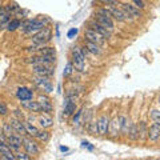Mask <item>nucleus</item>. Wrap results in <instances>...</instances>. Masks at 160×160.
I'll return each mask as SVG.
<instances>
[{
	"instance_id": "obj_1",
	"label": "nucleus",
	"mask_w": 160,
	"mask_h": 160,
	"mask_svg": "<svg viewBox=\"0 0 160 160\" xmlns=\"http://www.w3.org/2000/svg\"><path fill=\"white\" fill-rule=\"evenodd\" d=\"M51 39H52V32H51V29L47 28V27H44L43 29H40L38 33H35L33 36H32V46H33V48H32V47H28L27 49H28V51H31V49H32V51L36 52L40 47L46 46V44H47Z\"/></svg>"
},
{
	"instance_id": "obj_2",
	"label": "nucleus",
	"mask_w": 160,
	"mask_h": 160,
	"mask_svg": "<svg viewBox=\"0 0 160 160\" xmlns=\"http://www.w3.org/2000/svg\"><path fill=\"white\" fill-rule=\"evenodd\" d=\"M46 22L47 20H44V19H29L27 22H24L20 27H22L24 33H32V32L43 29L46 27Z\"/></svg>"
},
{
	"instance_id": "obj_3",
	"label": "nucleus",
	"mask_w": 160,
	"mask_h": 160,
	"mask_svg": "<svg viewBox=\"0 0 160 160\" xmlns=\"http://www.w3.org/2000/svg\"><path fill=\"white\" fill-rule=\"evenodd\" d=\"M84 59L86 56L83 55L82 52V48L75 46L72 48V66H73V69H76L79 72H83L84 71Z\"/></svg>"
},
{
	"instance_id": "obj_4",
	"label": "nucleus",
	"mask_w": 160,
	"mask_h": 160,
	"mask_svg": "<svg viewBox=\"0 0 160 160\" xmlns=\"http://www.w3.org/2000/svg\"><path fill=\"white\" fill-rule=\"evenodd\" d=\"M26 63L28 64H53L55 63V56H47V55H33V56L26 59Z\"/></svg>"
},
{
	"instance_id": "obj_5",
	"label": "nucleus",
	"mask_w": 160,
	"mask_h": 160,
	"mask_svg": "<svg viewBox=\"0 0 160 160\" xmlns=\"http://www.w3.org/2000/svg\"><path fill=\"white\" fill-rule=\"evenodd\" d=\"M32 71L35 75H38V76L51 78L55 72V69L51 67V64H35L32 67Z\"/></svg>"
},
{
	"instance_id": "obj_6",
	"label": "nucleus",
	"mask_w": 160,
	"mask_h": 160,
	"mask_svg": "<svg viewBox=\"0 0 160 160\" xmlns=\"http://www.w3.org/2000/svg\"><path fill=\"white\" fill-rule=\"evenodd\" d=\"M84 38H86V40H88V42H92L95 44H98V46H104V43H106V39H104L102 35L98 33L96 31H93V29L91 28H87L86 32H84Z\"/></svg>"
},
{
	"instance_id": "obj_7",
	"label": "nucleus",
	"mask_w": 160,
	"mask_h": 160,
	"mask_svg": "<svg viewBox=\"0 0 160 160\" xmlns=\"http://www.w3.org/2000/svg\"><path fill=\"white\" fill-rule=\"evenodd\" d=\"M33 83L36 84L39 88H42L43 91H46V92H52L53 91L51 80H49V78H47V76H38V75H35Z\"/></svg>"
},
{
	"instance_id": "obj_8",
	"label": "nucleus",
	"mask_w": 160,
	"mask_h": 160,
	"mask_svg": "<svg viewBox=\"0 0 160 160\" xmlns=\"http://www.w3.org/2000/svg\"><path fill=\"white\" fill-rule=\"evenodd\" d=\"M7 144L12 151L18 152L20 147L23 146V138L20 136L19 133H12V135H9V136H7Z\"/></svg>"
},
{
	"instance_id": "obj_9",
	"label": "nucleus",
	"mask_w": 160,
	"mask_h": 160,
	"mask_svg": "<svg viewBox=\"0 0 160 160\" xmlns=\"http://www.w3.org/2000/svg\"><path fill=\"white\" fill-rule=\"evenodd\" d=\"M98 133L100 136H106L108 133V127H109V118L107 115H102L99 119H98Z\"/></svg>"
},
{
	"instance_id": "obj_10",
	"label": "nucleus",
	"mask_w": 160,
	"mask_h": 160,
	"mask_svg": "<svg viewBox=\"0 0 160 160\" xmlns=\"http://www.w3.org/2000/svg\"><path fill=\"white\" fill-rule=\"evenodd\" d=\"M88 28H91L93 29V31H96L98 33H100L104 39H108V38H111V31H109L108 28L106 27H103L100 23H98L96 20H91V22L88 23Z\"/></svg>"
},
{
	"instance_id": "obj_11",
	"label": "nucleus",
	"mask_w": 160,
	"mask_h": 160,
	"mask_svg": "<svg viewBox=\"0 0 160 160\" xmlns=\"http://www.w3.org/2000/svg\"><path fill=\"white\" fill-rule=\"evenodd\" d=\"M124 12L127 15V19L131 20L133 18H140L142 16V12H140V9L136 7V6H132V4H122V7Z\"/></svg>"
},
{
	"instance_id": "obj_12",
	"label": "nucleus",
	"mask_w": 160,
	"mask_h": 160,
	"mask_svg": "<svg viewBox=\"0 0 160 160\" xmlns=\"http://www.w3.org/2000/svg\"><path fill=\"white\" fill-rule=\"evenodd\" d=\"M106 8L108 9L111 18H113L115 20H118V22H124V20H127V15L122 8H118L116 6H108Z\"/></svg>"
},
{
	"instance_id": "obj_13",
	"label": "nucleus",
	"mask_w": 160,
	"mask_h": 160,
	"mask_svg": "<svg viewBox=\"0 0 160 160\" xmlns=\"http://www.w3.org/2000/svg\"><path fill=\"white\" fill-rule=\"evenodd\" d=\"M95 20H96L98 23H100L103 27H106L108 28L109 31H112L113 29V20L111 16H107V15H103V13H95Z\"/></svg>"
},
{
	"instance_id": "obj_14",
	"label": "nucleus",
	"mask_w": 160,
	"mask_h": 160,
	"mask_svg": "<svg viewBox=\"0 0 160 160\" xmlns=\"http://www.w3.org/2000/svg\"><path fill=\"white\" fill-rule=\"evenodd\" d=\"M9 20H11V12L6 8V6H4V7L0 8V31L8 26Z\"/></svg>"
},
{
	"instance_id": "obj_15",
	"label": "nucleus",
	"mask_w": 160,
	"mask_h": 160,
	"mask_svg": "<svg viewBox=\"0 0 160 160\" xmlns=\"http://www.w3.org/2000/svg\"><path fill=\"white\" fill-rule=\"evenodd\" d=\"M23 147L26 149V152L29 155H38L39 153L38 144L35 142H32L31 139H23Z\"/></svg>"
},
{
	"instance_id": "obj_16",
	"label": "nucleus",
	"mask_w": 160,
	"mask_h": 160,
	"mask_svg": "<svg viewBox=\"0 0 160 160\" xmlns=\"http://www.w3.org/2000/svg\"><path fill=\"white\" fill-rule=\"evenodd\" d=\"M9 124L12 126V128L15 129V132L19 133V135H27V131H26V124H24L23 120L20 119H11Z\"/></svg>"
},
{
	"instance_id": "obj_17",
	"label": "nucleus",
	"mask_w": 160,
	"mask_h": 160,
	"mask_svg": "<svg viewBox=\"0 0 160 160\" xmlns=\"http://www.w3.org/2000/svg\"><path fill=\"white\" fill-rule=\"evenodd\" d=\"M16 98L20 100V102H23V100H31L33 98V93L29 88L27 87H19L18 91H16Z\"/></svg>"
},
{
	"instance_id": "obj_18",
	"label": "nucleus",
	"mask_w": 160,
	"mask_h": 160,
	"mask_svg": "<svg viewBox=\"0 0 160 160\" xmlns=\"http://www.w3.org/2000/svg\"><path fill=\"white\" fill-rule=\"evenodd\" d=\"M148 139L151 140V142H158L160 139V126L159 124L153 123L148 127Z\"/></svg>"
},
{
	"instance_id": "obj_19",
	"label": "nucleus",
	"mask_w": 160,
	"mask_h": 160,
	"mask_svg": "<svg viewBox=\"0 0 160 160\" xmlns=\"http://www.w3.org/2000/svg\"><path fill=\"white\" fill-rule=\"evenodd\" d=\"M22 106H23V108H26L31 112H40L42 111V107H40L39 102H33L32 99L31 100H23Z\"/></svg>"
},
{
	"instance_id": "obj_20",
	"label": "nucleus",
	"mask_w": 160,
	"mask_h": 160,
	"mask_svg": "<svg viewBox=\"0 0 160 160\" xmlns=\"http://www.w3.org/2000/svg\"><path fill=\"white\" fill-rule=\"evenodd\" d=\"M38 102L40 104V107H42V111L43 112H51L52 109H53V106H52L51 100H49L47 96H43V95H40L39 99H38Z\"/></svg>"
},
{
	"instance_id": "obj_21",
	"label": "nucleus",
	"mask_w": 160,
	"mask_h": 160,
	"mask_svg": "<svg viewBox=\"0 0 160 160\" xmlns=\"http://www.w3.org/2000/svg\"><path fill=\"white\" fill-rule=\"evenodd\" d=\"M38 123H39V126L42 128H49V127L53 126V119L49 116V115L43 113V115H39Z\"/></svg>"
},
{
	"instance_id": "obj_22",
	"label": "nucleus",
	"mask_w": 160,
	"mask_h": 160,
	"mask_svg": "<svg viewBox=\"0 0 160 160\" xmlns=\"http://www.w3.org/2000/svg\"><path fill=\"white\" fill-rule=\"evenodd\" d=\"M108 132L112 138H115L118 135V132H120V119L115 118L112 122L109 120V127H108Z\"/></svg>"
},
{
	"instance_id": "obj_23",
	"label": "nucleus",
	"mask_w": 160,
	"mask_h": 160,
	"mask_svg": "<svg viewBox=\"0 0 160 160\" xmlns=\"http://www.w3.org/2000/svg\"><path fill=\"white\" fill-rule=\"evenodd\" d=\"M138 133L140 140H147L148 139V127L146 122H140L138 126Z\"/></svg>"
},
{
	"instance_id": "obj_24",
	"label": "nucleus",
	"mask_w": 160,
	"mask_h": 160,
	"mask_svg": "<svg viewBox=\"0 0 160 160\" xmlns=\"http://www.w3.org/2000/svg\"><path fill=\"white\" fill-rule=\"evenodd\" d=\"M84 47L87 48V51L89 52V53H92V55H99L102 53V49H100V46H98V44H95V43H92V42H88V40H86L84 42Z\"/></svg>"
},
{
	"instance_id": "obj_25",
	"label": "nucleus",
	"mask_w": 160,
	"mask_h": 160,
	"mask_svg": "<svg viewBox=\"0 0 160 160\" xmlns=\"http://www.w3.org/2000/svg\"><path fill=\"white\" fill-rule=\"evenodd\" d=\"M36 52L40 53V55H47V56H56V49H55L53 47H48V46L40 47Z\"/></svg>"
},
{
	"instance_id": "obj_26",
	"label": "nucleus",
	"mask_w": 160,
	"mask_h": 160,
	"mask_svg": "<svg viewBox=\"0 0 160 160\" xmlns=\"http://www.w3.org/2000/svg\"><path fill=\"white\" fill-rule=\"evenodd\" d=\"M75 109H76V104H75L73 100H69L67 99L66 100V106H64V113L69 116V115H72L75 112Z\"/></svg>"
},
{
	"instance_id": "obj_27",
	"label": "nucleus",
	"mask_w": 160,
	"mask_h": 160,
	"mask_svg": "<svg viewBox=\"0 0 160 160\" xmlns=\"http://www.w3.org/2000/svg\"><path fill=\"white\" fill-rule=\"evenodd\" d=\"M127 136L131 139V140H138L139 139V133H138V126L136 124H131L129 126V131Z\"/></svg>"
},
{
	"instance_id": "obj_28",
	"label": "nucleus",
	"mask_w": 160,
	"mask_h": 160,
	"mask_svg": "<svg viewBox=\"0 0 160 160\" xmlns=\"http://www.w3.org/2000/svg\"><path fill=\"white\" fill-rule=\"evenodd\" d=\"M35 138H36L39 142L46 143V142H48V140H49V132L46 131V129H42V131H39L36 133V136H35Z\"/></svg>"
},
{
	"instance_id": "obj_29",
	"label": "nucleus",
	"mask_w": 160,
	"mask_h": 160,
	"mask_svg": "<svg viewBox=\"0 0 160 160\" xmlns=\"http://www.w3.org/2000/svg\"><path fill=\"white\" fill-rule=\"evenodd\" d=\"M26 124V131H27V135H31V136H36V133L39 132L38 127H35L32 123H24Z\"/></svg>"
},
{
	"instance_id": "obj_30",
	"label": "nucleus",
	"mask_w": 160,
	"mask_h": 160,
	"mask_svg": "<svg viewBox=\"0 0 160 160\" xmlns=\"http://www.w3.org/2000/svg\"><path fill=\"white\" fill-rule=\"evenodd\" d=\"M20 26H22V23H20L19 19H12V20H9V23L7 26V29H8V31H16Z\"/></svg>"
},
{
	"instance_id": "obj_31",
	"label": "nucleus",
	"mask_w": 160,
	"mask_h": 160,
	"mask_svg": "<svg viewBox=\"0 0 160 160\" xmlns=\"http://www.w3.org/2000/svg\"><path fill=\"white\" fill-rule=\"evenodd\" d=\"M4 135H6V138L9 136V135H12L15 133V129L12 128V126L9 123H4V126H3V131H2Z\"/></svg>"
},
{
	"instance_id": "obj_32",
	"label": "nucleus",
	"mask_w": 160,
	"mask_h": 160,
	"mask_svg": "<svg viewBox=\"0 0 160 160\" xmlns=\"http://www.w3.org/2000/svg\"><path fill=\"white\" fill-rule=\"evenodd\" d=\"M151 119L153 123H156L160 126V111L159 109H153V111L151 112Z\"/></svg>"
},
{
	"instance_id": "obj_33",
	"label": "nucleus",
	"mask_w": 160,
	"mask_h": 160,
	"mask_svg": "<svg viewBox=\"0 0 160 160\" xmlns=\"http://www.w3.org/2000/svg\"><path fill=\"white\" fill-rule=\"evenodd\" d=\"M15 159H19V160H29V159H31V156H29V153H27V152H23V153L18 152L16 155H15Z\"/></svg>"
},
{
	"instance_id": "obj_34",
	"label": "nucleus",
	"mask_w": 160,
	"mask_h": 160,
	"mask_svg": "<svg viewBox=\"0 0 160 160\" xmlns=\"http://www.w3.org/2000/svg\"><path fill=\"white\" fill-rule=\"evenodd\" d=\"M7 113H8V108H7V106H6L4 103L0 102V115H2V116H6Z\"/></svg>"
},
{
	"instance_id": "obj_35",
	"label": "nucleus",
	"mask_w": 160,
	"mask_h": 160,
	"mask_svg": "<svg viewBox=\"0 0 160 160\" xmlns=\"http://www.w3.org/2000/svg\"><path fill=\"white\" fill-rule=\"evenodd\" d=\"M89 133H92V135H95V133H98V124L96 123H92L91 126H89Z\"/></svg>"
},
{
	"instance_id": "obj_36",
	"label": "nucleus",
	"mask_w": 160,
	"mask_h": 160,
	"mask_svg": "<svg viewBox=\"0 0 160 160\" xmlns=\"http://www.w3.org/2000/svg\"><path fill=\"white\" fill-rule=\"evenodd\" d=\"M72 68H73L72 63H68V64H67V67H66V71H64V73H63L64 76H68V75L72 72Z\"/></svg>"
},
{
	"instance_id": "obj_37",
	"label": "nucleus",
	"mask_w": 160,
	"mask_h": 160,
	"mask_svg": "<svg viewBox=\"0 0 160 160\" xmlns=\"http://www.w3.org/2000/svg\"><path fill=\"white\" fill-rule=\"evenodd\" d=\"M13 115H15V118H16V119H20V120H23V119H24V115H23V112L20 111V109H15V111H13Z\"/></svg>"
},
{
	"instance_id": "obj_38",
	"label": "nucleus",
	"mask_w": 160,
	"mask_h": 160,
	"mask_svg": "<svg viewBox=\"0 0 160 160\" xmlns=\"http://www.w3.org/2000/svg\"><path fill=\"white\" fill-rule=\"evenodd\" d=\"M100 2L107 4V6H116L118 4V0H100Z\"/></svg>"
},
{
	"instance_id": "obj_39",
	"label": "nucleus",
	"mask_w": 160,
	"mask_h": 160,
	"mask_svg": "<svg viewBox=\"0 0 160 160\" xmlns=\"http://www.w3.org/2000/svg\"><path fill=\"white\" fill-rule=\"evenodd\" d=\"M133 3H135V6H136L139 9H143L144 7V3H143V0H133Z\"/></svg>"
},
{
	"instance_id": "obj_40",
	"label": "nucleus",
	"mask_w": 160,
	"mask_h": 160,
	"mask_svg": "<svg viewBox=\"0 0 160 160\" xmlns=\"http://www.w3.org/2000/svg\"><path fill=\"white\" fill-rule=\"evenodd\" d=\"M76 32H78V29H72V31L69 32V36H72V35H73V33H76Z\"/></svg>"
},
{
	"instance_id": "obj_41",
	"label": "nucleus",
	"mask_w": 160,
	"mask_h": 160,
	"mask_svg": "<svg viewBox=\"0 0 160 160\" xmlns=\"http://www.w3.org/2000/svg\"><path fill=\"white\" fill-rule=\"evenodd\" d=\"M159 103H160V96H159Z\"/></svg>"
}]
</instances>
